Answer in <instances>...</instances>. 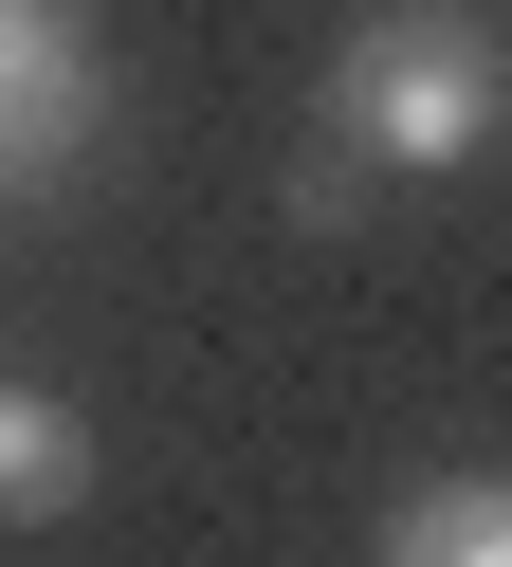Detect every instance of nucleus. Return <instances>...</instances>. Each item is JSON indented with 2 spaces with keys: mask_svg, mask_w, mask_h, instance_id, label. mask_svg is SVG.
<instances>
[{
  "mask_svg": "<svg viewBox=\"0 0 512 567\" xmlns=\"http://www.w3.org/2000/svg\"><path fill=\"white\" fill-rule=\"evenodd\" d=\"M494 128H512L494 19H458V0H385V19H348V55H329V165H293V220H348L366 165H385V184H439V165H475Z\"/></svg>",
  "mask_w": 512,
  "mask_h": 567,
  "instance_id": "obj_1",
  "label": "nucleus"
},
{
  "mask_svg": "<svg viewBox=\"0 0 512 567\" xmlns=\"http://www.w3.org/2000/svg\"><path fill=\"white\" fill-rule=\"evenodd\" d=\"M92 513V421L55 384H0V530H73Z\"/></svg>",
  "mask_w": 512,
  "mask_h": 567,
  "instance_id": "obj_3",
  "label": "nucleus"
},
{
  "mask_svg": "<svg viewBox=\"0 0 512 567\" xmlns=\"http://www.w3.org/2000/svg\"><path fill=\"white\" fill-rule=\"evenodd\" d=\"M110 128V55L73 0H0V184H73Z\"/></svg>",
  "mask_w": 512,
  "mask_h": 567,
  "instance_id": "obj_2",
  "label": "nucleus"
},
{
  "mask_svg": "<svg viewBox=\"0 0 512 567\" xmlns=\"http://www.w3.org/2000/svg\"><path fill=\"white\" fill-rule=\"evenodd\" d=\"M366 549L385 567H512V476H402L366 513Z\"/></svg>",
  "mask_w": 512,
  "mask_h": 567,
  "instance_id": "obj_4",
  "label": "nucleus"
}]
</instances>
